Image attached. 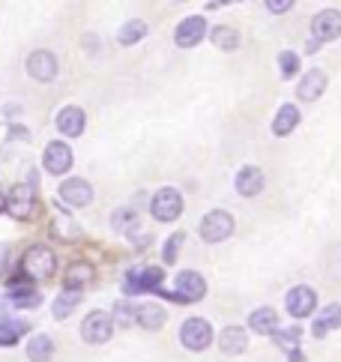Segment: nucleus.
<instances>
[{
    "instance_id": "obj_1",
    "label": "nucleus",
    "mask_w": 341,
    "mask_h": 362,
    "mask_svg": "<svg viewBox=\"0 0 341 362\" xmlns=\"http://www.w3.org/2000/svg\"><path fill=\"white\" fill-rule=\"evenodd\" d=\"M54 267H57L54 252L45 249V245H33L21 261V273L28 279H48V276H54Z\"/></svg>"
},
{
    "instance_id": "obj_2",
    "label": "nucleus",
    "mask_w": 341,
    "mask_h": 362,
    "mask_svg": "<svg viewBox=\"0 0 341 362\" xmlns=\"http://www.w3.org/2000/svg\"><path fill=\"white\" fill-rule=\"evenodd\" d=\"M233 234V216L225 210H213L201 218V237L207 243H221Z\"/></svg>"
},
{
    "instance_id": "obj_3",
    "label": "nucleus",
    "mask_w": 341,
    "mask_h": 362,
    "mask_svg": "<svg viewBox=\"0 0 341 362\" xmlns=\"http://www.w3.org/2000/svg\"><path fill=\"white\" fill-rule=\"evenodd\" d=\"M114 332V320L108 312H90L81 323V339L87 344H105Z\"/></svg>"
},
{
    "instance_id": "obj_4",
    "label": "nucleus",
    "mask_w": 341,
    "mask_h": 362,
    "mask_svg": "<svg viewBox=\"0 0 341 362\" xmlns=\"http://www.w3.org/2000/svg\"><path fill=\"white\" fill-rule=\"evenodd\" d=\"M33 198H36V183H18L12 186V192L6 195V213L12 218H28L33 213Z\"/></svg>"
},
{
    "instance_id": "obj_5",
    "label": "nucleus",
    "mask_w": 341,
    "mask_h": 362,
    "mask_svg": "<svg viewBox=\"0 0 341 362\" xmlns=\"http://www.w3.org/2000/svg\"><path fill=\"white\" fill-rule=\"evenodd\" d=\"M180 341L186 344L189 351H204V347H209V341H213V327H209L204 317H189L180 329Z\"/></svg>"
},
{
    "instance_id": "obj_6",
    "label": "nucleus",
    "mask_w": 341,
    "mask_h": 362,
    "mask_svg": "<svg viewBox=\"0 0 341 362\" xmlns=\"http://www.w3.org/2000/svg\"><path fill=\"white\" fill-rule=\"evenodd\" d=\"M150 210L159 222H174V218H180V213H183V195L177 189H159L153 195Z\"/></svg>"
},
{
    "instance_id": "obj_7",
    "label": "nucleus",
    "mask_w": 341,
    "mask_h": 362,
    "mask_svg": "<svg viewBox=\"0 0 341 362\" xmlns=\"http://www.w3.org/2000/svg\"><path fill=\"white\" fill-rule=\"evenodd\" d=\"M207 293V281L201 273L195 269H183L177 276V288H174V300L177 303H198L201 296Z\"/></svg>"
},
{
    "instance_id": "obj_8",
    "label": "nucleus",
    "mask_w": 341,
    "mask_h": 362,
    "mask_svg": "<svg viewBox=\"0 0 341 362\" xmlns=\"http://www.w3.org/2000/svg\"><path fill=\"white\" fill-rule=\"evenodd\" d=\"M284 305H287V312H291V317H308L314 308H318V293H314L308 284H299V288H291L287 291V300H284Z\"/></svg>"
},
{
    "instance_id": "obj_9",
    "label": "nucleus",
    "mask_w": 341,
    "mask_h": 362,
    "mask_svg": "<svg viewBox=\"0 0 341 362\" xmlns=\"http://www.w3.org/2000/svg\"><path fill=\"white\" fill-rule=\"evenodd\" d=\"M311 33L318 36L320 42H333L341 36V12L338 9H323L311 18Z\"/></svg>"
},
{
    "instance_id": "obj_10",
    "label": "nucleus",
    "mask_w": 341,
    "mask_h": 362,
    "mask_svg": "<svg viewBox=\"0 0 341 362\" xmlns=\"http://www.w3.org/2000/svg\"><path fill=\"white\" fill-rule=\"evenodd\" d=\"M42 162H45L48 174H57V177L67 174L72 168V150H69V144H63V141H51V144L45 147Z\"/></svg>"
},
{
    "instance_id": "obj_11",
    "label": "nucleus",
    "mask_w": 341,
    "mask_h": 362,
    "mask_svg": "<svg viewBox=\"0 0 341 362\" xmlns=\"http://www.w3.org/2000/svg\"><path fill=\"white\" fill-rule=\"evenodd\" d=\"M28 72L36 81H51L57 75V57L51 51H33L28 57Z\"/></svg>"
},
{
    "instance_id": "obj_12",
    "label": "nucleus",
    "mask_w": 341,
    "mask_h": 362,
    "mask_svg": "<svg viewBox=\"0 0 341 362\" xmlns=\"http://www.w3.org/2000/svg\"><path fill=\"white\" fill-rule=\"evenodd\" d=\"M204 33H207V21L204 16H189L186 21H180V28H177V45L180 48H192V45H198L204 40Z\"/></svg>"
},
{
    "instance_id": "obj_13",
    "label": "nucleus",
    "mask_w": 341,
    "mask_h": 362,
    "mask_svg": "<svg viewBox=\"0 0 341 362\" xmlns=\"http://www.w3.org/2000/svg\"><path fill=\"white\" fill-rule=\"evenodd\" d=\"M60 198L67 204H72V206H87L90 201H93V186H90L87 180L72 177V180H67V183L60 186Z\"/></svg>"
},
{
    "instance_id": "obj_14",
    "label": "nucleus",
    "mask_w": 341,
    "mask_h": 362,
    "mask_svg": "<svg viewBox=\"0 0 341 362\" xmlns=\"http://www.w3.org/2000/svg\"><path fill=\"white\" fill-rule=\"evenodd\" d=\"M260 189H264V171L255 165H245L237 174V192L243 198H255V195H260Z\"/></svg>"
},
{
    "instance_id": "obj_15",
    "label": "nucleus",
    "mask_w": 341,
    "mask_h": 362,
    "mask_svg": "<svg viewBox=\"0 0 341 362\" xmlns=\"http://www.w3.org/2000/svg\"><path fill=\"white\" fill-rule=\"evenodd\" d=\"M84 123H87L84 111L75 108V105L63 108V111L57 114V129H60V135H67V138H78V135H81V132H84Z\"/></svg>"
},
{
    "instance_id": "obj_16",
    "label": "nucleus",
    "mask_w": 341,
    "mask_h": 362,
    "mask_svg": "<svg viewBox=\"0 0 341 362\" xmlns=\"http://www.w3.org/2000/svg\"><path fill=\"white\" fill-rule=\"evenodd\" d=\"M326 90V75L320 69H308L303 78H299V87H296V96L303 102H314L320 93Z\"/></svg>"
},
{
    "instance_id": "obj_17",
    "label": "nucleus",
    "mask_w": 341,
    "mask_h": 362,
    "mask_svg": "<svg viewBox=\"0 0 341 362\" xmlns=\"http://www.w3.org/2000/svg\"><path fill=\"white\" fill-rule=\"evenodd\" d=\"M9 296H12V305L16 308H36L39 305V293L33 291L30 279L9 281Z\"/></svg>"
},
{
    "instance_id": "obj_18",
    "label": "nucleus",
    "mask_w": 341,
    "mask_h": 362,
    "mask_svg": "<svg viewBox=\"0 0 341 362\" xmlns=\"http://www.w3.org/2000/svg\"><path fill=\"white\" fill-rule=\"evenodd\" d=\"M296 126H299V108L296 105H282L279 114H275V120H272V132L279 138H284V135H291Z\"/></svg>"
},
{
    "instance_id": "obj_19",
    "label": "nucleus",
    "mask_w": 341,
    "mask_h": 362,
    "mask_svg": "<svg viewBox=\"0 0 341 362\" xmlns=\"http://www.w3.org/2000/svg\"><path fill=\"white\" fill-rule=\"evenodd\" d=\"M248 327L260 335H272L279 329V315H275V308H258V312H252V317H248Z\"/></svg>"
},
{
    "instance_id": "obj_20",
    "label": "nucleus",
    "mask_w": 341,
    "mask_h": 362,
    "mask_svg": "<svg viewBox=\"0 0 341 362\" xmlns=\"http://www.w3.org/2000/svg\"><path fill=\"white\" fill-rule=\"evenodd\" d=\"M219 344H221V351L231 354V356L243 354L245 347H248V341H245V332H243L240 327H228V329H221V335H219Z\"/></svg>"
},
{
    "instance_id": "obj_21",
    "label": "nucleus",
    "mask_w": 341,
    "mask_h": 362,
    "mask_svg": "<svg viewBox=\"0 0 341 362\" xmlns=\"http://www.w3.org/2000/svg\"><path fill=\"white\" fill-rule=\"evenodd\" d=\"M338 327H341V305H326L323 312L318 315V320H314V335L323 339L326 332H333Z\"/></svg>"
},
{
    "instance_id": "obj_22",
    "label": "nucleus",
    "mask_w": 341,
    "mask_h": 362,
    "mask_svg": "<svg viewBox=\"0 0 341 362\" xmlns=\"http://www.w3.org/2000/svg\"><path fill=\"white\" fill-rule=\"evenodd\" d=\"M275 344L282 347V351L291 356V359H303L299 354V327H291V329H275Z\"/></svg>"
},
{
    "instance_id": "obj_23",
    "label": "nucleus",
    "mask_w": 341,
    "mask_h": 362,
    "mask_svg": "<svg viewBox=\"0 0 341 362\" xmlns=\"http://www.w3.org/2000/svg\"><path fill=\"white\" fill-rule=\"evenodd\" d=\"M129 276H132V279H129L126 284H129L132 291H156V288L162 284V279H165V273H162V269H156V267L144 269L141 276H135V273H129Z\"/></svg>"
},
{
    "instance_id": "obj_24",
    "label": "nucleus",
    "mask_w": 341,
    "mask_h": 362,
    "mask_svg": "<svg viewBox=\"0 0 341 362\" xmlns=\"http://www.w3.org/2000/svg\"><path fill=\"white\" fill-rule=\"evenodd\" d=\"M28 356H30V362H48L54 356V341H51L48 335H33L28 341Z\"/></svg>"
},
{
    "instance_id": "obj_25",
    "label": "nucleus",
    "mask_w": 341,
    "mask_h": 362,
    "mask_svg": "<svg viewBox=\"0 0 341 362\" xmlns=\"http://www.w3.org/2000/svg\"><path fill=\"white\" fill-rule=\"evenodd\" d=\"M135 320L144 329H162L165 327V308L159 305H141L135 312Z\"/></svg>"
},
{
    "instance_id": "obj_26",
    "label": "nucleus",
    "mask_w": 341,
    "mask_h": 362,
    "mask_svg": "<svg viewBox=\"0 0 341 362\" xmlns=\"http://www.w3.org/2000/svg\"><path fill=\"white\" fill-rule=\"evenodd\" d=\"M78 300H81V291H63L57 300H54V308H51V312H54V317H69L72 312H75V305H78Z\"/></svg>"
},
{
    "instance_id": "obj_27",
    "label": "nucleus",
    "mask_w": 341,
    "mask_h": 362,
    "mask_svg": "<svg viewBox=\"0 0 341 362\" xmlns=\"http://www.w3.org/2000/svg\"><path fill=\"white\" fill-rule=\"evenodd\" d=\"M24 332H28V323H21V320H0V347L16 344Z\"/></svg>"
},
{
    "instance_id": "obj_28",
    "label": "nucleus",
    "mask_w": 341,
    "mask_h": 362,
    "mask_svg": "<svg viewBox=\"0 0 341 362\" xmlns=\"http://www.w3.org/2000/svg\"><path fill=\"white\" fill-rule=\"evenodd\" d=\"M90 279H93V267L90 264H72L69 269H67V288L69 291H78L81 284H87Z\"/></svg>"
},
{
    "instance_id": "obj_29",
    "label": "nucleus",
    "mask_w": 341,
    "mask_h": 362,
    "mask_svg": "<svg viewBox=\"0 0 341 362\" xmlns=\"http://www.w3.org/2000/svg\"><path fill=\"white\" fill-rule=\"evenodd\" d=\"M144 36H147V24H144L141 18L126 21L123 28H120V42H123V45H135V42L144 40Z\"/></svg>"
},
{
    "instance_id": "obj_30",
    "label": "nucleus",
    "mask_w": 341,
    "mask_h": 362,
    "mask_svg": "<svg viewBox=\"0 0 341 362\" xmlns=\"http://www.w3.org/2000/svg\"><path fill=\"white\" fill-rule=\"evenodd\" d=\"M54 237L57 240H78V225H75V218L72 216H67V213H57V218H54Z\"/></svg>"
},
{
    "instance_id": "obj_31",
    "label": "nucleus",
    "mask_w": 341,
    "mask_h": 362,
    "mask_svg": "<svg viewBox=\"0 0 341 362\" xmlns=\"http://www.w3.org/2000/svg\"><path fill=\"white\" fill-rule=\"evenodd\" d=\"M213 42H216L221 51H233V48L240 45V33L233 30V28H225V24H221V28L213 30Z\"/></svg>"
},
{
    "instance_id": "obj_32",
    "label": "nucleus",
    "mask_w": 341,
    "mask_h": 362,
    "mask_svg": "<svg viewBox=\"0 0 341 362\" xmlns=\"http://www.w3.org/2000/svg\"><path fill=\"white\" fill-rule=\"evenodd\" d=\"M111 222H114L117 230H129L132 225H138V210L135 206H120V210L111 216Z\"/></svg>"
},
{
    "instance_id": "obj_33",
    "label": "nucleus",
    "mask_w": 341,
    "mask_h": 362,
    "mask_svg": "<svg viewBox=\"0 0 341 362\" xmlns=\"http://www.w3.org/2000/svg\"><path fill=\"white\" fill-rule=\"evenodd\" d=\"M135 312L138 308H132L129 303H117V308H114V323H123V327H132V320H135Z\"/></svg>"
},
{
    "instance_id": "obj_34",
    "label": "nucleus",
    "mask_w": 341,
    "mask_h": 362,
    "mask_svg": "<svg viewBox=\"0 0 341 362\" xmlns=\"http://www.w3.org/2000/svg\"><path fill=\"white\" fill-rule=\"evenodd\" d=\"M279 66H282V75H284V78H291V75L296 72V66H299V57L294 54V51H282Z\"/></svg>"
},
{
    "instance_id": "obj_35",
    "label": "nucleus",
    "mask_w": 341,
    "mask_h": 362,
    "mask_svg": "<svg viewBox=\"0 0 341 362\" xmlns=\"http://www.w3.org/2000/svg\"><path fill=\"white\" fill-rule=\"evenodd\" d=\"M183 245V234H174L168 243H165V249H162V257H165V264H174L177 261V249Z\"/></svg>"
},
{
    "instance_id": "obj_36",
    "label": "nucleus",
    "mask_w": 341,
    "mask_h": 362,
    "mask_svg": "<svg viewBox=\"0 0 341 362\" xmlns=\"http://www.w3.org/2000/svg\"><path fill=\"white\" fill-rule=\"evenodd\" d=\"M291 6H294L291 0H270V4H267L270 12H284V9H291Z\"/></svg>"
},
{
    "instance_id": "obj_37",
    "label": "nucleus",
    "mask_w": 341,
    "mask_h": 362,
    "mask_svg": "<svg viewBox=\"0 0 341 362\" xmlns=\"http://www.w3.org/2000/svg\"><path fill=\"white\" fill-rule=\"evenodd\" d=\"M4 267H6V245H0V273H4Z\"/></svg>"
},
{
    "instance_id": "obj_38",
    "label": "nucleus",
    "mask_w": 341,
    "mask_h": 362,
    "mask_svg": "<svg viewBox=\"0 0 341 362\" xmlns=\"http://www.w3.org/2000/svg\"><path fill=\"white\" fill-rule=\"evenodd\" d=\"M6 210V195H4V189H0V213Z\"/></svg>"
}]
</instances>
